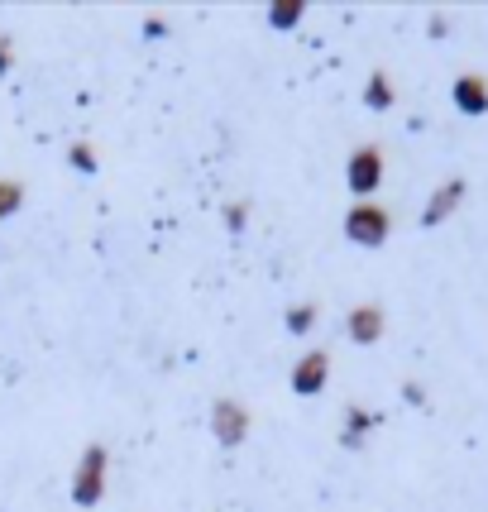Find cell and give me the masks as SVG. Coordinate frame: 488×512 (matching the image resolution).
<instances>
[{"label": "cell", "instance_id": "3", "mask_svg": "<svg viewBox=\"0 0 488 512\" xmlns=\"http://www.w3.org/2000/svg\"><path fill=\"white\" fill-rule=\"evenodd\" d=\"M383 173H388V158H383V149H378V144H355V154L345 158V187H350L359 201H374L378 197Z\"/></svg>", "mask_w": 488, "mask_h": 512}, {"label": "cell", "instance_id": "8", "mask_svg": "<svg viewBox=\"0 0 488 512\" xmlns=\"http://www.w3.org/2000/svg\"><path fill=\"white\" fill-rule=\"evenodd\" d=\"M383 331H388V316H383L378 302H359V307L345 312V335H350L355 345H378Z\"/></svg>", "mask_w": 488, "mask_h": 512}, {"label": "cell", "instance_id": "10", "mask_svg": "<svg viewBox=\"0 0 488 512\" xmlns=\"http://www.w3.org/2000/svg\"><path fill=\"white\" fill-rule=\"evenodd\" d=\"M364 106L369 111H393L398 106V87H393V77L388 72H369V82H364Z\"/></svg>", "mask_w": 488, "mask_h": 512}, {"label": "cell", "instance_id": "7", "mask_svg": "<svg viewBox=\"0 0 488 512\" xmlns=\"http://www.w3.org/2000/svg\"><path fill=\"white\" fill-rule=\"evenodd\" d=\"M450 106L469 120H479L488 115V77L484 72H460L455 82H450Z\"/></svg>", "mask_w": 488, "mask_h": 512}, {"label": "cell", "instance_id": "6", "mask_svg": "<svg viewBox=\"0 0 488 512\" xmlns=\"http://www.w3.org/2000/svg\"><path fill=\"white\" fill-rule=\"evenodd\" d=\"M465 192H469L465 178L436 182V187H431V197H426V206H422V225H426V230H436V225L450 221V216H455V206L465 201Z\"/></svg>", "mask_w": 488, "mask_h": 512}, {"label": "cell", "instance_id": "11", "mask_svg": "<svg viewBox=\"0 0 488 512\" xmlns=\"http://www.w3.org/2000/svg\"><path fill=\"white\" fill-rule=\"evenodd\" d=\"M302 20H307V5H302V0H273V5H268V29H278V34L297 29Z\"/></svg>", "mask_w": 488, "mask_h": 512}, {"label": "cell", "instance_id": "9", "mask_svg": "<svg viewBox=\"0 0 488 512\" xmlns=\"http://www.w3.org/2000/svg\"><path fill=\"white\" fill-rule=\"evenodd\" d=\"M374 426H383V417L369 412V407H359V402H350V407H345V436H340V446L359 450L369 436H374Z\"/></svg>", "mask_w": 488, "mask_h": 512}, {"label": "cell", "instance_id": "5", "mask_svg": "<svg viewBox=\"0 0 488 512\" xmlns=\"http://www.w3.org/2000/svg\"><path fill=\"white\" fill-rule=\"evenodd\" d=\"M326 383H331V355H326V350L297 355V364H292V374H288V388L297 398H321Z\"/></svg>", "mask_w": 488, "mask_h": 512}, {"label": "cell", "instance_id": "12", "mask_svg": "<svg viewBox=\"0 0 488 512\" xmlns=\"http://www.w3.org/2000/svg\"><path fill=\"white\" fill-rule=\"evenodd\" d=\"M283 326H288V335H311L316 331V302H297V307H288Z\"/></svg>", "mask_w": 488, "mask_h": 512}, {"label": "cell", "instance_id": "16", "mask_svg": "<svg viewBox=\"0 0 488 512\" xmlns=\"http://www.w3.org/2000/svg\"><path fill=\"white\" fill-rule=\"evenodd\" d=\"M402 402H407V407H426V388L407 379V383H402Z\"/></svg>", "mask_w": 488, "mask_h": 512}, {"label": "cell", "instance_id": "13", "mask_svg": "<svg viewBox=\"0 0 488 512\" xmlns=\"http://www.w3.org/2000/svg\"><path fill=\"white\" fill-rule=\"evenodd\" d=\"M20 206H24V187L20 182H10V178H0V221H5V216H15Z\"/></svg>", "mask_w": 488, "mask_h": 512}, {"label": "cell", "instance_id": "1", "mask_svg": "<svg viewBox=\"0 0 488 512\" xmlns=\"http://www.w3.org/2000/svg\"><path fill=\"white\" fill-rule=\"evenodd\" d=\"M106 474H111V450L101 446V441H91L82 455H77V469H72V503L77 508H96L101 498H106Z\"/></svg>", "mask_w": 488, "mask_h": 512}, {"label": "cell", "instance_id": "4", "mask_svg": "<svg viewBox=\"0 0 488 512\" xmlns=\"http://www.w3.org/2000/svg\"><path fill=\"white\" fill-rule=\"evenodd\" d=\"M249 426H254V417H249V407H244L240 398H216L211 402V436H216V446L221 450H235L249 441Z\"/></svg>", "mask_w": 488, "mask_h": 512}, {"label": "cell", "instance_id": "15", "mask_svg": "<svg viewBox=\"0 0 488 512\" xmlns=\"http://www.w3.org/2000/svg\"><path fill=\"white\" fill-rule=\"evenodd\" d=\"M244 221H249V206H244V201H230V206H225V225H230L235 235H244Z\"/></svg>", "mask_w": 488, "mask_h": 512}, {"label": "cell", "instance_id": "2", "mask_svg": "<svg viewBox=\"0 0 488 512\" xmlns=\"http://www.w3.org/2000/svg\"><path fill=\"white\" fill-rule=\"evenodd\" d=\"M393 235V211L378 206V201H355L345 211V240L359 249H383Z\"/></svg>", "mask_w": 488, "mask_h": 512}, {"label": "cell", "instance_id": "17", "mask_svg": "<svg viewBox=\"0 0 488 512\" xmlns=\"http://www.w3.org/2000/svg\"><path fill=\"white\" fill-rule=\"evenodd\" d=\"M144 34H149V39L168 34V20H163V15H149V20H144Z\"/></svg>", "mask_w": 488, "mask_h": 512}, {"label": "cell", "instance_id": "19", "mask_svg": "<svg viewBox=\"0 0 488 512\" xmlns=\"http://www.w3.org/2000/svg\"><path fill=\"white\" fill-rule=\"evenodd\" d=\"M10 63H15V53H10V44H5V39H0V77H5V72H10Z\"/></svg>", "mask_w": 488, "mask_h": 512}, {"label": "cell", "instance_id": "14", "mask_svg": "<svg viewBox=\"0 0 488 512\" xmlns=\"http://www.w3.org/2000/svg\"><path fill=\"white\" fill-rule=\"evenodd\" d=\"M67 163H72L77 173H96V168H101V163H96V149H91V144H82V139L67 149Z\"/></svg>", "mask_w": 488, "mask_h": 512}, {"label": "cell", "instance_id": "18", "mask_svg": "<svg viewBox=\"0 0 488 512\" xmlns=\"http://www.w3.org/2000/svg\"><path fill=\"white\" fill-rule=\"evenodd\" d=\"M445 29H450V20H445V15H431V20H426V34H431V39H441Z\"/></svg>", "mask_w": 488, "mask_h": 512}]
</instances>
